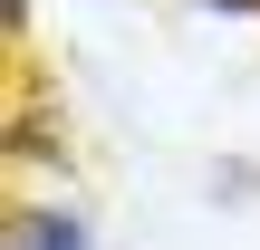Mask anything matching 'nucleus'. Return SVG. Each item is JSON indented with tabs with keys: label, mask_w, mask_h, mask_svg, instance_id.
<instances>
[{
	"label": "nucleus",
	"mask_w": 260,
	"mask_h": 250,
	"mask_svg": "<svg viewBox=\"0 0 260 250\" xmlns=\"http://www.w3.org/2000/svg\"><path fill=\"white\" fill-rule=\"evenodd\" d=\"M0 250H96V231H87V212H68V202H10L0 212Z\"/></svg>",
	"instance_id": "obj_1"
}]
</instances>
